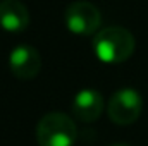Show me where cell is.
<instances>
[{
  "label": "cell",
  "instance_id": "cell-7",
  "mask_svg": "<svg viewBox=\"0 0 148 146\" xmlns=\"http://www.w3.org/2000/svg\"><path fill=\"white\" fill-rule=\"evenodd\" d=\"M29 26V10L19 0L0 2V28L9 33H21Z\"/></svg>",
  "mask_w": 148,
  "mask_h": 146
},
{
  "label": "cell",
  "instance_id": "cell-2",
  "mask_svg": "<svg viewBox=\"0 0 148 146\" xmlns=\"http://www.w3.org/2000/svg\"><path fill=\"white\" fill-rule=\"evenodd\" d=\"M76 134L74 120L62 112L43 115L36 126V141L40 146H73Z\"/></svg>",
  "mask_w": 148,
  "mask_h": 146
},
{
  "label": "cell",
  "instance_id": "cell-8",
  "mask_svg": "<svg viewBox=\"0 0 148 146\" xmlns=\"http://www.w3.org/2000/svg\"><path fill=\"white\" fill-rule=\"evenodd\" d=\"M110 146H129V145H126V143H114V145Z\"/></svg>",
  "mask_w": 148,
  "mask_h": 146
},
{
  "label": "cell",
  "instance_id": "cell-3",
  "mask_svg": "<svg viewBox=\"0 0 148 146\" xmlns=\"http://www.w3.org/2000/svg\"><path fill=\"white\" fill-rule=\"evenodd\" d=\"M143 110V98L134 88H121L110 96L109 102V117L117 126L134 124Z\"/></svg>",
  "mask_w": 148,
  "mask_h": 146
},
{
  "label": "cell",
  "instance_id": "cell-4",
  "mask_svg": "<svg viewBox=\"0 0 148 146\" xmlns=\"http://www.w3.org/2000/svg\"><path fill=\"white\" fill-rule=\"evenodd\" d=\"M64 19H66L67 29L79 36L97 35L98 28L102 24V14H100L98 7L93 5L91 2H84V0L69 3L66 9Z\"/></svg>",
  "mask_w": 148,
  "mask_h": 146
},
{
  "label": "cell",
  "instance_id": "cell-6",
  "mask_svg": "<svg viewBox=\"0 0 148 146\" xmlns=\"http://www.w3.org/2000/svg\"><path fill=\"white\" fill-rule=\"evenodd\" d=\"M103 112V96L93 88H84L76 93L73 100V113L81 122H95Z\"/></svg>",
  "mask_w": 148,
  "mask_h": 146
},
{
  "label": "cell",
  "instance_id": "cell-5",
  "mask_svg": "<svg viewBox=\"0 0 148 146\" xmlns=\"http://www.w3.org/2000/svg\"><path fill=\"white\" fill-rule=\"evenodd\" d=\"M9 67L17 79H35L41 69V57L35 46L17 45L9 55Z\"/></svg>",
  "mask_w": 148,
  "mask_h": 146
},
{
  "label": "cell",
  "instance_id": "cell-1",
  "mask_svg": "<svg viewBox=\"0 0 148 146\" xmlns=\"http://www.w3.org/2000/svg\"><path fill=\"white\" fill-rule=\"evenodd\" d=\"M136 41L129 29L122 26H109L93 36V50L100 62L122 64L134 52Z\"/></svg>",
  "mask_w": 148,
  "mask_h": 146
}]
</instances>
